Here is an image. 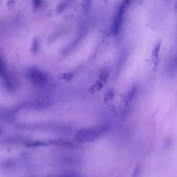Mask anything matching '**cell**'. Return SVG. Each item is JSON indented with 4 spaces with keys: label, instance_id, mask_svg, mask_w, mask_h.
I'll list each match as a JSON object with an SVG mask.
<instances>
[{
    "label": "cell",
    "instance_id": "4fadbf2b",
    "mask_svg": "<svg viewBox=\"0 0 177 177\" xmlns=\"http://www.w3.org/2000/svg\"><path fill=\"white\" fill-rule=\"evenodd\" d=\"M16 1V0H8L7 4L8 8L9 9H11L13 8Z\"/></svg>",
    "mask_w": 177,
    "mask_h": 177
},
{
    "label": "cell",
    "instance_id": "6da1fadb",
    "mask_svg": "<svg viewBox=\"0 0 177 177\" xmlns=\"http://www.w3.org/2000/svg\"><path fill=\"white\" fill-rule=\"evenodd\" d=\"M109 129V127L107 125L82 129L78 130L75 134V139L78 143L93 142Z\"/></svg>",
    "mask_w": 177,
    "mask_h": 177
},
{
    "label": "cell",
    "instance_id": "3957f363",
    "mask_svg": "<svg viewBox=\"0 0 177 177\" xmlns=\"http://www.w3.org/2000/svg\"><path fill=\"white\" fill-rule=\"evenodd\" d=\"M161 42H159L154 47L152 51V60L155 68H156L158 65L159 61V53L161 46Z\"/></svg>",
    "mask_w": 177,
    "mask_h": 177
},
{
    "label": "cell",
    "instance_id": "7a4b0ae2",
    "mask_svg": "<svg viewBox=\"0 0 177 177\" xmlns=\"http://www.w3.org/2000/svg\"><path fill=\"white\" fill-rule=\"evenodd\" d=\"M28 75L33 84L36 86H42L47 84L48 81L47 74L37 69H30L28 71Z\"/></svg>",
    "mask_w": 177,
    "mask_h": 177
},
{
    "label": "cell",
    "instance_id": "8fae6325",
    "mask_svg": "<svg viewBox=\"0 0 177 177\" xmlns=\"http://www.w3.org/2000/svg\"><path fill=\"white\" fill-rule=\"evenodd\" d=\"M45 145V144L43 143L38 142H32L27 144V146L29 147H35L38 146Z\"/></svg>",
    "mask_w": 177,
    "mask_h": 177
},
{
    "label": "cell",
    "instance_id": "277c9868",
    "mask_svg": "<svg viewBox=\"0 0 177 177\" xmlns=\"http://www.w3.org/2000/svg\"><path fill=\"white\" fill-rule=\"evenodd\" d=\"M104 85L100 81H98L92 85L88 89L89 93L93 94L96 91H99L103 88Z\"/></svg>",
    "mask_w": 177,
    "mask_h": 177
},
{
    "label": "cell",
    "instance_id": "9c48e42d",
    "mask_svg": "<svg viewBox=\"0 0 177 177\" xmlns=\"http://www.w3.org/2000/svg\"><path fill=\"white\" fill-rule=\"evenodd\" d=\"M38 40L37 38L34 39V41L33 42V44L32 48V51L33 52V53H35L38 50Z\"/></svg>",
    "mask_w": 177,
    "mask_h": 177
},
{
    "label": "cell",
    "instance_id": "7c38bea8",
    "mask_svg": "<svg viewBox=\"0 0 177 177\" xmlns=\"http://www.w3.org/2000/svg\"><path fill=\"white\" fill-rule=\"evenodd\" d=\"M136 91V88L135 87H133L131 89L128 94V95L129 99L131 100L133 97L134 95L135 94Z\"/></svg>",
    "mask_w": 177,
    "mask_h": 177
},
{
    "label": "cell",
    "instance_id": "ba28073f",
    "mask_svg": "<svg viewBox=\"0 0 177 177\" xmlns=\"http://www.w3.org/2000/svg\"><path fill=\"white\" fill-rule=\"evenodd\" d=\"M42 0H32V6L34 11H37L40 8Z\"/></svg>",
    "mask_w": 177,
    "mask_h": 177
},
{
    "label": "cell",
    "instance_id": "5b68a950",
    "mask_svg": "<svg viewBox=\"0 0 177 177\" xmlns=\"http://www.w3.org/2000/svg\"><path fill=\"white\" fill-rule=\"evenodd\" d=\"M109 75L110 71L109 69H104L100 73V78L101 80L104 83H106L109 79Z\"/></svg>",
    "mask_w": 177,
    "mask_h": 177
},
{
    "label": "cell",
    "instance_id": "52a82bcc",
    "mask_svg": "<svg viewBox=\"0 0 177 177\" xmlns=\"http://www.w3.org/2000/svg\"><path fill=\"white\" fill-rule=\"evenodd\" d=\"M68 1H64L63 2L61 3L59 5L57 8V12L58 13H60L64 11V9L66 8L68 4Z\"/></svg>",
    "mask_w": 177,
    "mask_h": 177
},
{
    "label": "cell",
    "instance_id": "8992f818",
    "mask_svg": "<svg viewBox=\"0 0 177 177\" xmlns=\"http://www.w3.org/2000/svg\"><path fill=\"white\" fill-rule=\"evenodd\" d=\"M114 95V92L112 90H110L107 91L104 97V101L105 103L109 102L113 99Z\"/></svg>",
    "mask_w": 177,
    "mask_h": 177
},
{
    "label": "cell",
    "instance_id": "30bf717a",
    "mask_svg": "<svg viewBox=\"0 0 177 177\" xmlns=\"http://www.w3.org/2000/svg\"><path fill=\"white\" fill-rule=\"evenodd\" d=\"M141 166L139 164L137 165L134 172L133 176L135 177L139 176L141 171Z\"/></svg>",
    "mask_w": 177,
    "mask_h": 177
}]
</instances>
